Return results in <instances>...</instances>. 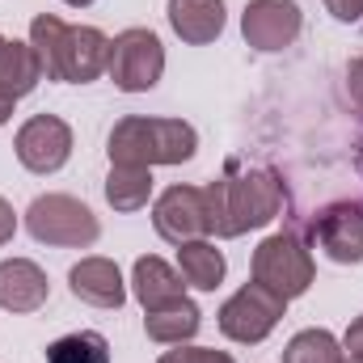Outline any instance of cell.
Wrapping results in <instances>:
<instances>
[{"mask_svg":"<svg viewBox=\"0 0 363 363\" xmlns=\"http://www.w3.org/2000/svg\"><path fill=\"white\" fill-rule=\"evenodd\" d=\"M300 30H304V13L296 0H250L241 13V34L262 55L291 47L300 38Z\"/></svg>","mask_w":363,"mask_h":363,"instance_id":"30bf717a","label":"cell"},{"mask_svg":"<svg viewBox=\"0 0 363 363\" xmlns=\"http://www.w3.org/2000/svg\"><path fill=\"white\" fill-rule=\"evenodd\" d=\"M207 190V216H211V237H241L250 228H267L283 216L287 190L274 169H245L228 174L203 186Z\"/></svg>","mask_w":363,"mask_h":363,"instance_id":"7a4b0ae2","label":"cell"},{"mask_svg":"<svg viewBox=\"0 0 363 363\" xmlns=\"http://www.w3.org/2000/svg\"><path fill=\"white\" fill-rule=\"evenodd\" d=\"M254 283H262L267 291H274L279 300H296L313 287L317 279V267H313V254L304 245L300 233L283 228V233H271L258 250H254Z\"/></svg>","mask_w":363,"mask_h":363,"instance_id":"5b68a950","label":"cell"},{"mask_svg":"<svg viewBox=\"0 0 363 363\" xmlns=\"http://www.w3.org/2000/svg\"><path fill=\"white\" fill-rule=\"evenodd\" d=\"M224 271H228V262H224V254L216 250L211 237H199V241L178 245V274H182L186 287L216 291V287L224 283Z\"/></svg>","mask_w":363,"mask_h":363,"instance_id":"e0dca14e","label":"cell"},{"mask_svg":"<svg viewBox=\"0 0 363 363\" xmlns=\"http://www.w3.org/2000/svg\"><path fill=\"white\" fill-rule=\"evenodd\" d=\"M43 81V60L30 43H17V38H4L0 34V93L4 97H26V93L38 89Z\"/></svg>","mask_w":363,"mask_h":363,"instance_id":"2e32d148","label":"cell"},{"mask_svg":"<svg viewBox=\"0 0 363 363\" xmlns=\"http://www.w3.org/2000/svg\"><path fill=\"white\" fill-rule=\"evenodd\" d=\"M199 325H203V313H199L194 300H178V304H169V308L144 313V334H148L152 342H161V347H182V342H190V338L199 334Z\"/></svg>","mask_w":363,"mask_h":363,"instance_id":"ac0fdd59","label":"cell"},{"mask_svg":"<svg viewBox=\"0 0 363 363\" xmlns=\"http://www.w3.org/2000/svg\"><path fill=\"white\" fill-rule=\"evenodd\" d=\"M64 4H72V9H85V4H93V0H64Z\"/></svg>","mask_w":363,"mask_h":363,"instance_id":"83f0119b","label":"cell"},{"mask_svg":"<svg viewBox=\"0 0 363 363\" xmlns=\"http://www.w3.org/2000/svg\"><path fill=\"white\" fill-rule=\"evenodd\" d=\"M347 89H351V101L363 110V55L351 60V68H347Z\"/></svg>","mask_w":363,"mask_h":363,"instance_id":"484cf974","label":"cell"},{"mask_svg":"<svg viewBox=\"0 0 363 363\" xmlns=\"http://www.w3.org/2000/svg\"><path fill=\"white\" fill-rule=\"evenodd\" d=\"M148 199H152V169L110 165V174H106V203L114 211H144Z\"/></svg>","mask_w":363,"mask_h":363,"instance_id":"d6986e66","label":"cell"},{"mask_svg":"<svg viewBox=\"0 0 363 363\" xmlns=\"http://www.w3.org/2000/svg\"><path fill=\"white\" fill-rule=\"evenodd\" d=\"M165 17H169L174 34H178L182 43H190V47L216 43L224 34V21H228L224 0H169Z\"/></svg>","mask_w":363,"mask_h":363,"instance_id":"9a60e30c","label":"cell"},{"mask_svg":"<svg viewBox=\"0 0 363 363\" xmlns=\"http://www.w3.org/2000/svg\"><path fill=\"white\" fill-rule=\"evenodd\" d=\"M13 152L30 174H55L72 157V127L60 114H34L17 127Z\"/></svg>","mask_w":363,"mask_h":363,"instance_id":"ba28073f","label":"cell"},{"mask_svg":"<svg viewBox=\"0 0 363 363\" xmlns=\"http://www.w3.org/2000/svg\"><path fill=\"white\" fill-rule=\"evenodd\" d=\"M13 233H17V211H13V203L0 194V245H9Z\"/></svg>","mask_w":363,"mask_h":363,"instance_id":"d4e9b609","label":"cell"},{"mask_svg":"<svg viewBox=\"0 0 363 363\" xmlns=\"http://www.w3.org/2000/svg\"><path fill=\"white\" fill-rule=\"evenodd\" d=\"M9 118H13V97H4V93H0V127H4Z\"/></svg>","mask_w":363,"mask_h":363,"instance_id":"4316f807","label":"cell"},{"mask_svg":"<svg viewBox=\"0 0 363 363\" xmlns=\"http://www.w3.org/2000/svg\"><path fill=\"white\" fill-rule=\"evenodd\" d=\"M131 296L144 304V313H157V308L186 300V283L165 258L148 254V258H135V267H131Z\"/></svg>","mask_w":363,"mask_h":363,"instance_id":"5bb4252c","label":"cell"},{"mask_svg":"<svg viewBox=\"0 0 363 363\" xmlns=\"http://www.w3.org/2000/svg\"><path fill=\"white\" fill-rule=\"evenodd\" d=\"M313 237L321 245V254L338 267H359L363 262V203L342 199L330 203L317 220H313Z\"/></svg>","mask_w":363,"mask_h":363,"instance_id":"8fae6325","label":"cell"},{"mask_svg":"<svg viewBox=\"0 0 363 363\" xmlns=\"http://www.w3.org/2000/svg\"><path fill=\"white\" fill-rule=\"evenodd\" d=\"M287 300H279L274 291H267L262 283H245L241 291H233L224 304H220V334L241 342V347H254L262 338H271V330L279 325Z\"/></svg>","mask_w":363,"mask_h":363,"instance_id":"52a82bcc","label":"cell"},{"mask_svg":"<svg viewBox=\"0 0 363 363\" xmlns=\"http://www.w3.org/2000/svg\"><path fill=\"white\" fill-rule=\"evenodd\" d=\"M110 165H182L199 152V131L182 118H148V114H127L114 123L106 140Z\"/></svg>","mask_w":363,"mask_h":363,"instance_id":"3957f363","label":"cell"},{"mask_svg":"<svg viewBox=\"0 0 363 363\" xmlns=\"http://www.w3.org/2000/svg\"><path fill=\"white\" fill-rule=\"evenodd\" d=\"M110 81L123 93H148L165 77V47L148 26H131L110 38Z\"/></svg>","mask_w":363,"mask_h":363,"instance_id":"8992f818","label":"cell"},{"mask_svg":"<svg viewBox=\"0 0 363 363\" xmlns=\"http://www.w3.org/2000/svg\"><path fill=\"white\" fill-rule=\"evenodd\" d=\"M47 363H110V342L97 330H77L47 347Z\"/></svg>","mask_w":363,"mask_h":363,"instance_id":"ffe728a7","label":"cell"},{"mask_svg":"<svg viewBox=\"0 0 363 363\" xmlns=\"http://www.w3.org/2000/svg\"><path fill=\"white\" fill-rule=\"evenodd\" d=\"M359 169H363V144H359Z\"/></svg>","mask_w":363,"mask_h":363,"instance_id":"f1b7e54d","label":"cell"},{"mask_svg":"<svg viewBox=\"0 0 363 363\" xmlns=\"http://www.w3.org/2000/svg\"><path fill=\"white\" fill-rule=\"evenodd\" d=\"M51 296L47 271L30 258H4L0 262V308L4 313H38Z\"/></svg>","mask_w":363,"mask_h":363,"instance_id":"7c38bea8","label":"cell"},{"mask_svg":"<svg viewBox=\"0 0 363 363\" xmlns=\"http://www.w3.org/2000/svg\"><path fill=\"white\" fill-rule=\"evenodd\" d=\"M325 9H330L338 21H359L363 17V0H325Z\"/></svg>","mask_w":363,"mask_h":363,"instance_id":"cb8c5ba5","label":"cell"},{"mask_svg":"<svg viewBox=\"0 0 363 363\" xmlns=\"http://www.w3.org/2000/svg\"><path fill=\"white\" fill-rule=\"evenodd\" d=\"M342 355L363 363V317H355V321L347 325V334H342Z\"/></svg>","mask_w":363,"mask_h":363,"instance_id":"603a6c76","label":"cell"},{"mask_svg":"<svg viewBox=\"0 0 363 363\" xmlns=\"http://www.w3.org/2000/svg\"><path fill=\"white\" fill-rule=\"evenodd\" d=\"M30 47L38 51L47 81L89 85L110 68V38L97 26H68L55 13H38L30 21Z\"/></svg>","mask_w":363,"mask_h":363,"instance_id":"6da1fadb","label":"cell"},{"mask_svg":"<svg viewBox=\"0 0 363 363\" xmlns=\"http://www.w3.org/2000/svg\"><path fill=\"white\" fill-rule=\"evenodd\" d=\"M157 363H237L228 351H211V347H174Z\"/></svg>","mask_w":363,"mask_h":363,"instance_id":"7402d4cb","label":"cell"},{"mask_svg":"<svg viewBox=\"0 0 363 363\" xmlns=\"http://www.w3.org/2000/svg\"><path fill=\"white\" fill-rule=\"evenodd\" d=\"M347 363H359V359H347Z\"/></svg>","mask_w":363,"mask_h":363,"instance_id":"f546056e","label":"cell"},{"mask_svg":"<svg viewBox=\"0 0 363 363\" xmlns=\"http://www.w3.org/2000/svg\"><path fill=\"white\" fill-rule=\"evenodd\" d=\"M26 228L38 245H55V250H89L101 237L93 207L81 203L77 194H38L26 207Z\"/></svg>","mask_w":363,"mask_h":363,"instance_id":"277c9868","label":"cell"},{"mask_svg":"<svg viewBox=\"0 0 363 363\" xmlns=\"http://www.w3.org/2000/svg\"><path fill=\"white\" fill-rule=\"evenodd\" d=\"M283 363H347V355L330 330H300L283 347Z\"/></svg>","mask_w":363,"mask_h":363,"instance_id":"44dd1931","label":"cell"},{"mask_svg":"<svg viewBox=\"0 0 363 363\" xmlns=\"http://www.w3.org/2000/svg\"><path fill=\"white\" fill-rule=\"evenodd\" d=\"M68 287L77 300H85L93 308H123V300H127L123 271L110 258H81L68 271Z\"/></svg>","mask_w":363,"mask_h":363,"instance_id":"4fadbf2b","label":"cell"},{"mask_svg":"<svg viewBox=\"0 0 363 363\" xmlns=\"http://www.w3.org/2000/svg\"><path fill=\"white\" fill-rule=\"evenodd\" d=\"M152 228H157L169 245H186V241L211 237L207 190H203V186H169V190L152 203Z\"/></svg>","mask_w":363,"mask_h":363,"instance_id":"9c48e42d","label":"cell"}]
</instances>
